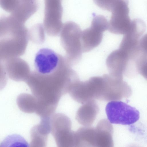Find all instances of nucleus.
<instances>
[{"mask_svg":"<svg viewBox=\"0 0 147 147\" xmlns=\"http://www.w3.org/2000/svg\"><path fill=\"white\" fill-rule=\"evenodd\" d=\"M62 0H44V23L49 30L59 31L63 26Z\"/></svg>","mask_w":147,"mask_h":147,"instance_id":"9d476101","label":"nucleus"},{"mask_svg":"<svg viewBox=\"0 0 147 147\" xmlns=\"http://www.w3.org/2000/svg\"><path fill=\"white\" fill-rule=\"evenodd\" d=\"M82 30L78 25L69 21L62 27L64 47L67 53V60L71 65L78 63L83 53L81 41Z\"/></svg>","mask_w":147,"mask_h":147,"instance_id":"f03ea898","label":"nucleus"},{"mask_svg":"<svg viewBox=\"0 0 147 147\" xmlns=\"http://www.w3.org/2000/svg\"><path fill=\"white\" fill-rule=\"evenodd\" d=\"M105 112L108 120L113 124L130 125L140 118L137 109L121 100L109 102L106 106Z\"/></svg>","mask_w":147,"mask_h":147,"instance_id":"39448f33","label":"nucleus"},{"mask_svg":"<svg viewBox=\"0 0 147 147\" xmlns=\"http://www.w3.org/2000/svg\"><path fill=\"white\" fill-rule=\"evenodd\" d=\"M139 47L141 52L147 55V33L141 38L139 43Z\"/></svg>","mask_w":147,"mask_h":147,"instance_id":"aec40b11","label":"nucleus"},{"mask_svg":"<svg viewBox=\"0 0 147 147\" xmlns=\"http://www.w3.org/2000/svg\"><path fill=\"white\" fill-rule=\"evenodd\" d=\"M69 93L74 100L82 104L94 99L91 86L88 80L83 81H78Z\"/></svg>","mask_w":147,"mask_h":147,"instance_id":"4468645a","label":"nucleus"},{"mask_svg":"<svg viewBox=\"0 0 147 147\" xmlns=\"http://www.w3.org/2000/svg\"><path fill=\"white\" fill-rule=\"evenodd\" d=\"M17 102L19 109L22 111L28 113H36L37 101L33 95L21 94L18 96Z\"/></svg>","mask_w":147,"mask_h":147,"instance_id":"f3484780","label":"nucleus"},{"mask_svg":"<svg viewBox=\"0 0 147 147\" xmlns=\"http://www.w3.org/2000/svg\"><path fill=\"white\" fill-rule=\"evenodd\" d=\"M104 88L102 96L103 101H120L129 97L132 94L131 87L123 78L113 76L110 74L103 75Z\"/></svg>","mask_w":147,"mask_h":147,"instance_id":"0eeeda50","label":"nucleus"},{"mask_svg":"<svg viewBox=\"0 0 147 147\" xmlns=\"http://www.w3.org/2000/svg\"><path fill=\"white\" fill-rule=\"evenodd\" d=\"M108 24L104 16H93L90 26L82 31L81 41L83 53L89 52L100 45L103 33L108 30Z\"/></svg>","mask_w":147,"mask_h":147,"instance_id":"20e7f679","label":"nucleus"},{"mask_svg":"<svg viewBox=\"0 0 147 147\" xmlns=\"http://www.w3.org/2000/svg\"><path fill=\"white\" fill-rule=\"evenodd\" d=\"M61 61L59 55L53 50L42 48L36 54L34 64L38 74L46 76L56 72L59 67Z\"/></svg>","mask_w":147,"mask_h":147,"instance_id":"1a4fd4ad","label":"nucleus"},{"mask_svg":"<svg viewBox=\"0 0 147 147\" xmlns=\"http://www.w3.org/2000/svg\"><path fill=\"white\" fill-rule=\"evenodd\" d=\"M131 21L130 29L124 35L119 48L129 56L140 51L139 41L146 29V23L142 20L136 18Z\"/></svg>","mask_w":147,"mask_h":147,"instance_id":"6e6552de","label":"nucleus"},{"mask_svg":"<svg viewBox=\"0 0 147 147\" xmlns=\"http://www.w3.org/2000/svg\"><path fill=\"white\" fill-rule=\"evenodd\" d=\"M135 64L138 73L147 80V55L141 53L136 60Z\"/></svg>","mask_w":147,"mask_h":147,"instance_id":"a211bd4d","label":"nucleus"},{"mask_svg":"<svg viewBox=\"0 0 147 147\" xmlns=\"http://www.w3.org/2000/svg\"><path fill=\"white\" fill-rule=\"evenodd\" d=\"M108 120H100L95 127V147H113V127Z\"/></svg>","mask_w":147,"mask_h":147,"instance_id":"f8f14e48","label":"nucleus"},{"mask_svg":"<svg viewBox=\"0 0 147 147\" xmlns=\"http://www.w3.org/2000/svg\"><path fill=\"white\" fill-rule=\"evenodd\" d=\"M99 110L97 102L94 99H92L83 104L79 108L76 113V119L83 126H91L94 122Z\"/></svg>","mask_w":147,"mask_h":147,"instance_id":"ddd939ff","label":"nucleus"},{"mask_svg":"<svg viewBox=\"0 0 147 147\" xmlns=\"http://www.w3.org/2000/svg\"><path fill=\"white\" fill-rule=\"evenodd\" d=\"M105 0H93L94 3L98 6Z\"/></svg>","mask_w":147,"mask_h":147,"instance_id":"412c9836","label":"nucleus"},{"mask_svg":"<svg viewBox=\"0 0 147 147\" xmlns=\"http://www.w3.org/2000/svg\"><path fill=\"white\" fill-rule=\"evenodd\" d=\"M128 0H105L100 8L111 13L108 30L117 34L125 35L129 30L131 21L129 16Z\"/></svg>","mask_w":147,"mask_h":147,"instance_id":"f257e3e1","label":"nucleus"},{"mask_svg":"<svg viewBox=\"0 0 147 147\" xmlns=\"http://www.w3.org/2000/svg\"><path fill=\"white\" fill-rule=\"evenodd\" d=\"M37 2L20 3L15 11L11 15L20 22L24 23L37 11Z\"/></svg>","mask_w":147,"mask_h":147,"instance_id":"dca6fc26","label":"nucleus"},{"mask_svg":"<svg viewBox=\"0 0 147 147\" xmlns=\"http://www.w3.org/2000/svg\"><path fill=\"white\" fill-rule=\"evenodd\" d=\"M20 3V0H0L2 9L10 14L13 12Z\"/></svg>","mask_w":147,"mask_h":147,"instance_id":"6ab92c4d","label":"nucleus"},{"mask_svg":"<svg viewBox=\"0 0 147 147\" xmlns=\"http://www.w3.org/2000/svg\"><path fill=\"white\" fill-rule=\"evenodd\" d=\"M50 117L40 118L39 123L30 130L31 147H45L48 135L51 132Z\"/></svg>","mask_w":147,"mask_h":147,"instance_id":"9b49d317","label":"nucleus"},{"mask_svg":"<svg viewBox=\"0 0 147 147\" xmlns=\"http://www.w3.org/2000/svg\"><path fill=\"white\" fill-rule=\"evenodd\" d=\"M51 132L57 146L75 147V131L71 130V122L62 113H54L50 117Z\"/></svg>","mask_w":147,"mask_h":147,"instance_id":"7ed1b4c3","label":"nucleus"},{"mask_svg":"<svg viewBox=\"0 0 147 147\" xmlns=\"http://www.w3.org/2000/svg\"><path fill=\"white\" fill-rule=\"evenodd\" d=\"M24 1L32 2L36 1V0H21Z\"/></svg>","mask_w":147,"mask_h":147,"instance_id":"4be33fe9","label":"nucleus"},{"mask_svg":"<svg viewBox=\"0 0 147 147\" xmlns=\"http://www.w3.org/2000/svg\"><path fill=\"white\" fill-rule=\"evenodd\" d=\"M75 147H95V127L83 126L75 131Z\"/></svg>","mask_w":147,"mask_h":147,"instance_id":"2eb2a0df","label":"nucleus"},{"mask_svg":"<svg viewBox=\"0 0 147 147\" xmlns=\"http://www.w3.org/2000/svg\"><path fill=\"white\" fill-rule=\"evenodd\" d=\"M106 64L109 74L118 78H123V75L130 77L135 70L134 61L119 49L109 54L106 59Z\"/></svg>","mask_w":147,"mask_h":147,"instance_id":"423d86ee","label":"nucleus"}]
</instances>
